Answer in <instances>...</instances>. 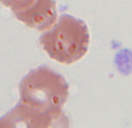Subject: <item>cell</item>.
I'll use <instances>...</instances> for the list:
<instances>
[{"label": "cell", "instance_id": "cell-1", "mask_svg": "<svg viewBox=\"0 0 132 128\" xmlns=\"http://www.w3.org/2000/svg\"><path fill=\"white\" fill-rule=\"evenodd\" d=\"M39 42L53 61L69 65L87 55L90 44L89 28L82 20L63 14L49 29L42 32Z\"/></svg>", "mask_w": 132, "mask_h": 128}, {"label": "cell", "instance_id": "cell-5", "mask_svg": "<svg viewBox=\"0 0 132 128\" xmlns=\"http://www.w3.org/2000/svg\"><path fill=\"white\" fill-rule=\"evenodd\" d=\"M33 0H0V4H3L6 8L11 10L13 13L21 11L22 8H25L26 6H28Z\"/></svg>", "mask_w": 132, "mask_h": 128}, {"label": "cell", "instance_id": "cell-4", "mask_svg": "<svg viewBox=\"0 0 132 128\" xmlns=\"http://www.w3.org/2000/svg\"><path fill=\"white\" fill-rule=\"evenodd\" d=\"M13 14L26 27L41 33L49 29L59 17L55 0H33L28 6Z\"/></svg>", "mask_w": 132, "mask_h": 128}, {"label": "cell", "instance_id": "cell-2", "mask_svg": "<svg viewBox=\"0 0 132 128\" xmlns=\"http://www.w3.org/2000/svg\"><path fill=\"white\" fill-rule=\"evenodd\" d=\"M19 101L39 111L62 112L69 98V84L62 75L41 65L22 77L19 84Z\"/></svg>", "mask_w": 132, "mask_h": 128}, {"label": "cell", "instance_id": "cell-3", "mask_svg": "<svg viewBox=\"0 0 132 128\" xmlns=\"http://www.w3.org/2000/svg\"><path fill=\"white\" fill-rule=\"evenodd\" d=\"M69 126L64 111L42 112L19 101L10 112L0 118V127H65Z\"/></svg>", "mask_w": 132, "mask_h": 128}]
</instances>
